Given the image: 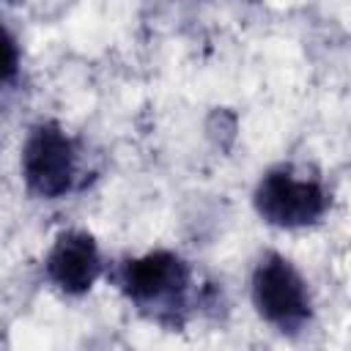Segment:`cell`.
Segmentation results:
<instances>
[{
    "mask_svg": "<svg viewBox=\"0 0 351 351\" xmlns=\"http://www.w3.org/2000/svg\"><path fill=\"white\" fill-rule=\"evenodd\" d=\"M326 208V189L313 178H296L288 167L269 170L255 186V211L274 228L296 230L315 225Z\"/></svg>",
    "mask_w": 351,
    "mask_h": 351,
    "instance_id": "cell-4",
    "label": "cell"
},
{
    "mask_svg": "<svg viewBox=\"0 0 351 351\" xmlns=\"http://www.w3.org/2000/svg\"><path fill=\"white\" fill-rule=\"evenodd\" d=\"M252 304L280 332H296L310 321L307 285L293 263L277 252H266L252 271Z\"/></svg>",
    "mask_w": 351,
    "mask_h": 351,
    "instance_id": "cell-2",
    "label": "cell"
},
{
    "mask_svg": "<svg viewBox=\"0 0 351 351\" xmlns=\"http://www.w3.org/2000/svg\"><path fill=\"white\" fill-rule=\"evenodd\" d=\"M14 71H16V47H14L11 33H5V69H3V80L11 82L14 80Z\"/></svg>",
    "mask_w": 351,
    "mask_h": 351,
    "instance_id": "cell-6",
    "label": "cell"
},
{
    "mask_svg": "<svg viewBox=\"0 0 351 351\" xmlns=\"http://www.w3.org/2000/svg\"><path fill=\"white\" fill-rule=\"evenodd\" d=\"M99 271H101L99 247L82 230L60 233L44 258L47 280L69 296H80V293L90 291Z\"/></svg>",
    "mask_w": 351,
    "mask_h": 351,
    "instance_id": "cell-5",
    "label": "cell"
},
{
    "mask_svg": "<svg viewBox=\"0 0 351 351\" xmlns=\"http://www.w3.org/2000/svg\"><path fill=\"white\" fill-rule=\"evenodd\" d=\"M22 178L27 189L44 200L71 192L77 178V145L52 121L30 129L22 145Z\"/></svg>",
    "mask_w": 351,
    "mask_h": 351,
    "instance_id": "cell-3",
    "label": "cell"
},
{
    "mask_svg": "<svg viewBox=\"0 0 351 351\" xmlns=\"http://www.w3.org/2000/svg\"><path fill=\"white\" fill-rule=\"evenodd\" d=\"M121 291L156 321L181 318L192 285V271L184 258L167 250H156L140 258H132L118 271Z\"/></svg>",
    "mask_w": 351,
    "mask_h": 351,
    "instance_id": "cell-1",
    "label": "cell"
}]
</instances>
